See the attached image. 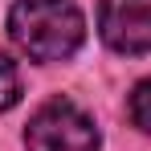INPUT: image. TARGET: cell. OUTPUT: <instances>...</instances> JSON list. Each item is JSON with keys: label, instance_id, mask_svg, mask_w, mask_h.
<instances>
[{"label": "cell", "instance_id": "6da1fadb", "mask_svg": "<svg viewBox=\"0 0 151 151\" xmlns=\"http://www.w3.org/2000/svg\"><path fill=\"white\" fill-rule=\"evenodd\" d=\"M8 37L33 61H65L86 41V17L74 0H17L8 8Z\"/></svg>", "mask_w": 151, "mask_h": 151}, {"label": "cell", "instance_id": "7a4b0ae2", "mask_svg": "<svg viewBox=\"0 0 151 151\" xmlns=\"http://www.w3.org/2000/svg\"><path fill=\"white\" fill-rule=\"evenodd\" d=\"M29 151H98L94 119L70 98H49L25 127Z\"/></svg>", "mask_w": 151, "mask_h": 151}, {"label": "cell", "instance_id": "3957f363", "mask_svg": "<svg viewBox=\"0 0 151 151\" xmlns=\"http://www.w3.org/2000/svg\"><path fill=\"white\" fill-rule=\"evenodd\" d=\"M98 33L114 53H151V0H98Z\"/></svg>", "mask_w": 151, "mask_h": 151}, {"label": "cell", "instance_id": "277c9868", "mask_svg": "<svg viewBox=\"0 0 151 151\" xmlns=\"http://www.w3.org/2000/svg\"><path fill=\"white\" fill-rule=\"evenodd\" d=\"M127 110H131V123L139 127V131H147V135H151V78H143V82L131 90Z\"/></svg>", "mask_w": 151, "mask_h": 151}, {"label": "cell", "instance_id": "5b68a950", "mask_svg": "<svg viewBox=\"0 0 151 151\" xmlns=\"http://www.w3.org/2000/svg\"><path fill=\"white\" fill-rule=\"evenodd\" d=\"M21 102V74H17V65L0 53V110H12Z\"/></svg>", "mask_w": 151, "mask_h": 151}]
</instances>
